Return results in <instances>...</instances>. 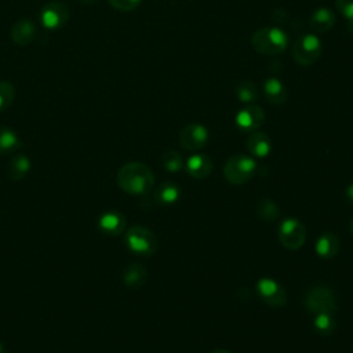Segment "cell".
Returning <instances> with one entry per match:
<instances>
[{"label":"cell","mask_w":353,"mask_h":353,"mask_svg":"<svg viewBox=\"0 0 353 353\" xmlns=\"http://www.w3.org/2000/svg\"><path fill=\"white\" fill-rule=\"evenodd\" d=\"M154 183L152 170L139 161L124 164L117 172V185L128 194H145Z\"/></svg>","instance_id":"6da1fadb"},{"label":"cell","mask_w":353,"mask_h":353,"mask_svg":"<svg viewBox=\"0 0 353 353\" xmlns=\"http://www.w3.org/2000/svg\"><path fill=\"white\" fill-rule=\"evenodd\" d=\"M251 46L261 55H279L285 51L288 36L277 26L261 28L252 34Z\"/></svg>","instance_id":"7a4b0ae2"},{"label":"cell","mask_w":353,"mask_h":353,"mask_svg":"<svg viewBox=\"0 0 353 353\" xmlns=\"http://www.w3.org/2000/svg\"><path fill=\"white\" fill-rule=\"evenodd\" d=\"M256 171V163L247 154H233L223 165L225 178L233 185L247 183Z\"/></svg>","instance_id":"3957f363"},{"label":"cell","mask_w":353,"mask_h":353,"mask_svg":"<svg viewBox=\"0 0 353 353\" xmlns=\"http://www.w3.org/2000/svg\"><path fill=\"white\" fill-rule=\"evenodd\" d=\"M323 52L321 40L314 33H305L299 36L292 44V58L301 66H310L314 63Z\"/></svg>","instance_id":"277c9868"},{"label":"cell","mask_w":353,"mask_h":353,"mask_svg":"<svg viewBox=\"0 0 353 353\" xmlns=\"http://www.w3.org/2000/svg\"><path fill=\"white\" fill-rule=\"evenodd\" d=\"M125 243L131 251L141 255L154 254L159 244L156 234L142 225H134L127 230Z\"/></svg>","instance_id":"5b68a950"},{"label":"cell","mask_w":353,"mask_h":353,"mask_svg":"<svg viewBox=\"0 0 353 353\" xmlns=\"http://www.w3.org/2000/svg\"><path fill=\"white\" fill-rule=\"evenodd\" d=\"M305 306L312 313H332L336 309L334 292L325 285H314L305 295Z\"/></svg>","instance_id":"8992f818"},{"label":"cell","mask_w":353,"mask_h":353,"mask_svg":"<svg viewBox=\"0 0 353 353\" xmlns=\"http://www.w3.org/2000/svg\"><path fill=\"white\" fill-rule=\"evenodd\" d=\"M277 234L281 245L288 250H299L306 240L305 225L295 218L284 219L279 226Z\"/></svg>","instance_id":"52a82bcc"},{"label":"cell","mask_w":353,"mask_h":353,"mask_svg":"<svg viewBox=\"0 0 353 353\" xmlns=\"http://www.w3.org/2000/svg\"><path fill=\"white\" fill-rule=\"evenodd\" d=\"M39 18L47 30H57L66 25L69 19V8L62 1H50L41 8Z\"/></svg>","instance_id":"ba28073f"},{"label":"cell","mask_w":353,"mask_h":353,"mask_svg":"<svg viewBox=\"0 0 353 353\" xmlns=\"http://www.w3.org/2000/svg\"><path fill=\"white\" fill-rule=\"evenodd\" d=\"M256 292L261 296V299L270 305V306H284L287 302V292L281 284H279L276 280L263 277L259 279L256 283Z\"/></svg>","instance_id":"9c48e42d"},{"label":"cell","mask_w":353,"mask_h":353,"mask_svg":"<svg viewBox=\"0 0 353 353\" xmlns=\"http://www.w3.org/2000/svg\"><path fill=\"white\" fill-rule=\"evenodd\" d=\"M179 145L186 150H199L205 146L208 141V130L199 124L190 123L179 131Z\"/></svg>","instance_id":"30bf717a"},{"label":"cell","mask_w":353,"mask_h":353,"mask_svg":"<svg viewBox=\"0 0 353 353\" xmlns=\"http://www.w3.org/2000/svg\"><path fill=\"white\" fill-rule=\"evenodd\" d=\"M239 130L245 132H252L259 130L265 123V112L258 105H248L240 109L234 117Z\"/></svg>","instance_id":"8fae6325"},{"label":"cell","mask_w":353,"mask_h":353,"mask_svg":"<svg viewBox=\"0 0 353 353\" xmlns=\"http://www.w3.org/2000/svg\"><path fill=\"white\" fill-rule=\"evenodd\" d=\"M37 33V26L33 23V21L28 18H22L10 29V37L17 46H28L33 41L34 36Z\"/></svg>","instance_id":"7c38bea8"},{"label":"cell","mask_w":353,"mask_h":353,"mask_svg":"<svg viewBox=\"0 0 353 353\" xmlns=\"http://www.w3.org/2000/svg\"><path fill=\"white\" fill-rule=\"evenodd\" d=\"M185 170L194 179L207 178L212 171V160L204 153H194L186 160Z\"/></svg>","instance_id":"4fadbf2b"},{"label":"cell","mask_w":353,"mask_h":353,"mask_svg":"<svg viewBox=\"0 0 353 353\" xmlns=\"http://www.w3.org/2000/svg\"><path fill=\"white\" fill-rule=\"evenodd\" d=\"M247 149L255 157H266L272 150V141L266 132L252 131L247 138Z\"/></svg>","instance_id":"5bb4252c"},{"label":"cell","mask_w":353,"mask_h":353,"mask_svg":"<svg viewBox=\"0 0 353 353\" xmlns=\"http://www.w3.org/2000/svg\"><path fill=\"white\" fill-rule=\"evenodd\" d=\"M263 95L268 102L272 105H283L285 103L288 94L285 85L276 77H268L263 83Z\"/></svg>","instance_id":"9a60e30c"},{"label":"cell","mask_w":353,"mask_h":353,"mask_svg":"<svg viewBox=\"0 0 353 353\" xmlns=\"http://www.w3.org/2000/svg\"><path fill=\"white\" fill-rule=\"evenodd\" d=\"M335 22V14L325 7H320L314 10L309 17V26L313 32L323 33L330 30L334 26Z\"/></svg>","instance_id":"2e32d148"},{"label":"cell","mask_w":353,"mask_h":353,"mask_svg":"<svg viewBox=\"0 0 353 353\" xmlns=\"http://www.w3.org/2000/svg\"><path fill=\"white\" fill-rule=\"evenodd\" d=\"M338 251H339V240L334 233L325 232L317 239L316 252L319 256L324 259H331L338 254Z\"/></svg>","instance_id":"e0dca14e"},{"label":"cell","mask_w":353,"mask_h":353,"mask_svg":"<svg viewBox=\"0 0 353 353\" xmlns=\"http://www.w3.org/2000/svg\"><path fill=\"white\" fill-rule=\"evenodd\" d=\"M99 228L108 234H120L125 228V218L116 211L105 212L99 218Z\"/></svg>","instance_id":"ac0fdd59"},{"label":"cell","mask_w":353,"mask_h":353,"mask_svg":"<svg viewBox=\"0 0 353 353\" xmlns=\"http://www.w3.org/2000/svg\"><path fill=\"white\" fill-rule=\"evenodd\" d=\"M146 277H148L146 268L138 262L130 263L123 272V280H124L125 285H128L131 288H138V287L143 285L146 281Z\"/></svg>","instance_id":"d6986e66"},{"label":"cell","mask_w":353,"mask_h":353,"mask_svg":"<svg viewBox=\"0 0 353 353\" xmlns=\"http://www.w3.org/2000/svg\"><path fill=\"white\" fill-rule=\"evenodd\" d=\"M179 199V188L171 181L163 182L154 192V200L163 205H171Z\"/></svg>","instance_id":"ffe728a7"},{"label":"cell","mask_w":353,"mask_h":353,"mask_svg":"<svg viewBox=\"0 0 353 353\" xmlns=\"http://www.w3.org/2000/svg\"><path fill=\"white\" fill-rule=\"evenodd\" d=\"M30 168V160L25 154L14 156L7 165V176L12 181L22 179Z\"/></svg>","instance_id":"44dd1931"},{"label":"cell","mask_w":353,"mask_h":353,"mask_svg":"<svg viewBox=\"0 0 353 353\" xmlns=\"http://www.w3.org/2000/svg\"><path fill=\"white\" fill-rule=\"evenodd\" d=\"M21 148V141L17 132L8 127H0V154L15 152Z\"/></svg>","instance_id":"7402d4cb"},{"label":"cell","mask_w":353,"mask_h":353,"mask_svg":"<svg viewBox=\"0 0 353 353\" xmlns=\"http://www.w3.org/2000/svg\"><path fill=\"white\" fill-rule=\"evenodd\" d=\"M236 95L241 102L250 105L258 99L259 91H258V87L252 81L243 80L236 87Z\"/></svg>","instance_id":"603a6c76"},{"label":"cell","mask_w":353,"mask_h":353,"mask_svg":"<svg viewBox=\"0 0 353 353\" xmlns=\"http://www.w3.org/2000/svg\"><path fill=\"white\" fill-rule=\"evenodd\" d=\"M256 214L263 221H274L280 215V208L270 199H262L256 204Z\"/></svg>","instance_id":"cb8c5ba5"},{"label":"cell","mask_w":353,"mask_h":353,"mask_svg":"<svg viewBox=\"0 0 353 353\" xmlns=\"http://www.w3.org/2000/svg\"><path fill=\"white\" fill-rule=\"evenodd\" d=\"M313 328L320 335H328L335 328V319L332 313H316L313 319Z\"/></svg>","instance_id":"d4e9b609"},{"label":"cell","mask_w":353,"mask_h":353,"mask_svg":"<svg viewBox=\"0 0 353 353\" xmlns=\"http://www.w3.org/2000/svg\"><path fill=\"white\" fill-rule=\"evenodd\" d=\"M163 165L168 172H178L183 168V159L176 150H167L161 157Z\"/></svg>","instance_id":"484cf974"},{"label":"cell","mask_w":353,"mask_h":353,"mask_svg":"<svg viewBox=\"0 0 353 353\" xmlns=\"http://www.w3.org/2000/svg\"><path fill=\"white\" fill-rule=\"evenodd\" d=\"M15 98L14 85L8 81H0V112L6 110Z\"/></svg>","instance_id":"4316f807"},{"label":"cell","mask_w":353,"mask_h":353,"mask_svg":"<svg viewBox=\"0 0 353 353\" xmlns=\"http://www.w3.org/2000/svg\"><path fill=\"white\" fill-rule=\"evenodd\" d=\"M142 0H108V3L117 11H123V12H127V11H132L135 10L139 4H141Z\"/></svg>","instance_id":"83f0119b"},{"label":"cell","mask_w":353,"mask_h":353,"mask_svg":"<svg viewBox=\"0 0 353 353\" xmlns=\"http://www.w3.org/2000/svg\"><path fill=\"white\" fill-rule=\"evenodd\" d=\"M335 6L346 19H353V0H335Z\"/></svg>","instance_id":"f1b7e54d"},{"label":"cell","mask_w":353,"mask_h":353,"mask_svg":"<svg viewBox=\"0 0 353 353\" xmlns=\"http://www.w3.org/2000/svg\"><path fill=\"white\" fill-rule=\"evenodd\" d=\"M346 199L349 200L350 204H353V183H350L347 188H346Z\"/></svg>","instance_id":"f546056e"},{"label":"cell","mask_w":353,"mask_h":353,"mask_svg":"<svg viewBox=\"0 0 353 353\" xmlns=\"http://www.w3.org/2000/svg\"><path fill=\"white\" fill-rule=\"evenodd\" d=\"M79 3H81V4H94V3H97L98 0H77Z\"/></svg>","instance_id":"4dcf8cb0"},{"label":"cell","mask_w":353,"mask_h":353,"mask_svg":"<svg viewBox=\"0 0 353 353\" xmlns=\"http://www.w3.org/2000/svg\"><path fill=\"white\" fill-rule=\"evenodd\" d=\"M211 353H230V352H228V350H225V349H216V350H214V352H211Z\"/></svg>","instance_id":"1f68e13d"},{"label":"cell","mask_w":353,"mask_h":353,"mask_svg":"<svg viewBox=\"0 0 353 353\" xmlns=\"http://www.w3.org/2000/svg\"><path fill=\"white\" fill-rule=\"evenodd\" d=\"M349 30L352 32V34H353V19H350V23H349Z\"/></svg>","instance_id":"d6a6232c"},{"label":"cell","mask_w":353,"mask_h":353,"mask_svg":"<svg viewBox=\"0 0 353 353\" xmlns=\"http://www.w3.org/2000/svg\"><path fill=\"white\" fill-rule=\"evenodd\" d=\"M350 229H352V232H353V218H352V221H350Z\"/></svg>","instance_id":"836d02e7"},{"label":"cell","mask_w":353,"mask_h":353,"mask_svg":"<svg viewBox=\"0 0 353 353\" xmlns=\"http://www.w3.org/2000/svg\"><path fill=\"white\" fill-rule=\"evenodd\" d=\"M0 353H3V347H1V343H0Z\"/></svg>","instance_id":"e575fe53"}]
</instances>
